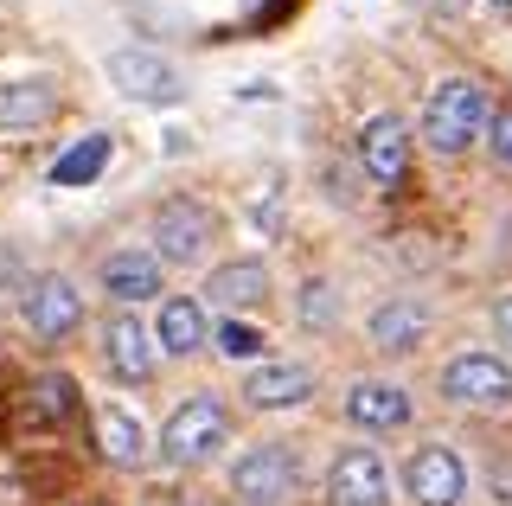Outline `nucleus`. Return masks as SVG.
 Masks as SVG:
<instances>
[{"mask_svg":"<svg viewBox=\"0 0 512 506\" xmlns=\"http://www.w3.org/2000/svg\"><path fill=\"white\" fill-rule=\"evenodd\" d=\"M493 327H500V334L512 340V289L500 295V302H493Z\"/></svg>","mask_w":512,"mask_h":506,"instance_id":"393cba45","label":"nucleus"},{"mask_svg":"<svg viewBox=\"0 0 512 506\" xmlns=\"http://www.w3.org/2000/svg\"><path fill=\"white\" fill-rule=\"evenodd\" d=\"M20 321H26V334L45 340V346L71 340L77 327H84V289H77L64 270L26 276V289H20Z\"/></svg>","mask_w":512,"mask_h":506,"instance_id":"0eeeda50","label":"nucleus"},{"mask_svg":"<svg viewBox=\"0 0 512 506\" xmlns=\"http://www.w3.org/2000/svg\"><path fill=\"white\" fill-rule=\"evenodd\" d=\"M58 116L52 77H0V135H32Z\"/></svg>","mask_w":512,"mask_h":506,"instance_id":"6ab92c4d","label":"nucleus"},{"mask_svg":"<svg viewBox=\"0 0 512 506\" xmlns=\"http://www.w3.org/2000/svg\"><path fill=\"white\" fill-rule=\"evenodd\" d=\"M96 295H103L116 314H141L167 295V270L148 244H116L103 263H96Z\"/></svg>","mask_w":512,"mask_h":506,"instance_id":"423d86ee","label":"nucleus"},{"mask_svg":"<svg viewBox=\"0 0 512 506\" xmlns=\"http://www.w3.org/2000/svg\"><path fill=\"white\" fill-rule=\"evenodd\" d=\"M212 346L218 359H231V366H256V359H269V334L256 321H244V314H224V321H212Z\"/></svg>","mask_w":512,"mask_h":506,"instance_id":"aec40b11","label":"nucleus"},{"mask_svg":"<svg viewBox=\"0 0 512 506\" xmlns=\"http://www.w3.org/2000/svg\"><path fill=\"white\" fill-rule=\"evenodd\" d=\"M340 410H346V423H352V430H365V436L410 430V417H416L410 391L397 385V378H359V385H346Z\"/></svg>","mask_w":512,"mask_h":506,"instance_id":"2eb2a0df","label":"nucleus"},{"mask_svg":"<svg viewBox=\"0 0 512 506\" xmlns=\"http://www.w3.org/2000/svg\"><path fill=\"white\" fill-rule=\"evenodd\" d=\"M154 257H160V270H192V263H205V250H212V237H218V212L205 199H192V193H173V199H160L154 205Z\"/></svg>","mask_w":512,"mask_h":506,"instance_id":"39448f33","label":"nucleus"},{"mask_svg":"<svg viewBox=\"0 0 512 506\" xmlns=\"http://www.w3.org/2000/svg\"><path fill=\"white\" fill-rule=\"evenodd\" d=\"M199 302L218 308V314H244V321H250V314L269 302V263H263V257H231V263H218V270L205 276Z\"/></svg>","mask_w":512,"mask_h":506,"instance_id":"f3484780","label":"nucleus"},{"mask_svg":"<svg viewBox=\"0 0 512 506\" xmlns=\"http://www.w3.org/2000/svg\"><path fill=\"white\" fill-rule=\"evenodd\" d=\"M109 84L122 90L128 103H154V109H173L186 97V77L167 65L160 52H148V45H122V52H109Z\"/></svg>","mask_w":512,"mask_h":506,"instance_id":"9b49d317","label":"nucleus"},{"mask_svg":"<svg viewBox=\"0 0 512 506\" xmlns=\"http://www.w3.org/2000/svg\"><path fill=\"white\" fill-rule=\"evenodd\" d=\"M320 500L327 506H391V474H384L378 449H340L327 462V481H320Z\"/></svg>","mask_w":512,"mask_h":506,"instance_id":"f8f14e48","label":"nucleus"},{"mask_svg":"<svg viewBox=\"0 0 512 506\" xmlns=\"http://www.w3.org/2000/svg\"><path fill=\"white\" fill-rule=\"evenodd\" d=\"M148 327H154L160 359H192V353H205V340H212V308H205L199 295H160Z\"/></svg>","mask_w":512,"mask_h":506,"instance_id":"dca6fc26","label":"nucleus"},{"mask_svg":"<svg viewBox=\"0 0 512 506\" xmlns=\"http://www.w3.org/2000/svg\"><path fill=\"white\" fill-rule=\"evenodd\" d=\"M96 455H103L109 468H148L154 462L148 423H141L128 404H96Z\"/></svg>","mask_w":512,"mask_h":506,"instance_id":"a211bd4d","label":"nucleus"},{"mask_svg":"<svg viewBox=\"0 0 512 506\" xmlns=\"http://www.w3.org/2000/svg\"><path fill=\"white\" fill-rule=\"evenodd\" d=\"M231 436H237L231 404H224L218 391H192V398H186V404H173V417L160 423V436H154V462H167V468H180V474H199V468L224 462Z\"/></svg>","mask_w":512,"mask_h":506,"instance_id":"f257e3e1","label":"nucleus"},{"mask_svg":"<svg viewBox=\"0 0 512 506\" xmlns=\"http://www.w3.org/2000/svg\"><path fill=\"white\" fill-rule=\"evenodd\" d=\"M237 398H244V410H256V417L301 410L314 398V366H308V359H288V353H269V359H256V366H244Z\"/></svg>","mask_w":512,"mask_h":506,"instance_id":"6e6552de","label":"nucleus"},{"mask_svg":"<svg viewBox=\"0 0 512 506\" xmlns=\"http://www.w3.org/2000/svg\"><path fill=\"white\" fill-rule=\"evenodd\" d=\"M436 391L442 404L468 410V417H500V410H512V359L493 353V346H468L442 366Z\"/></svg>","mask_w":512,"mask_h":506,"instance_id":"7ed1b4c3","label":"nucleus"},{"mask_svg":"<svg viewBox=\"0 0 512 506\" xmlns=\"http://www.w3.org/2000/svg\"><path fill=\"white\" fill-rule=\"evenodd\" d=\"M493 7H512V0H493Z\"/></svg>","mask_w":512,"mask_h":506,"instance_id":"bb28decb","label":"nucleus"},{"mask_svg":"<svg viewBox=\"0 0 512 506\" xmlns=\"http://www.w3.org/2000/svg\"><path fill=\"white\" fill-rule=\"evenodd\" d=\"M404 500L410 506H468V462L448 442H416L404 462Z\"/></svg>","mask_w":512,"mask_h":506,"instance_id":"1a4fd4ad","label":"nucleus"},{"mask_svg":"<svg viewBox=\"0 0 512 506\" xmlns=\"http://www.w3.org/2000/svg\"><path fill=\"white\" fill-rule=\"evenodd\" d=\"M103 161H109V135H84L71 154L52 167V186H90L96 173H103Z\"/></svg>","mask_w":512,"mask_h":506,"instance_id":"412c9836","label":"nucleus"},{"mask_svg":"<svg viewBox=\"0 0 512 506\" xmlns=\"http://www.w3.org/2000/svg\"><path fill=\"white\" fill-rule=\"evenodd\" d=\"M295 314H301V327H314V334H327V327H340V289L333 282H301V302H295Z\"/></svg>","mask_w":512,"mask_h":506,"instance_id":"5701e85b","label":"nucleus"},{"mask_svg":"<svg viewBox=\"0 0 512 506\" xmlns=\"http://www.w3.org/2000/svg\"><path fill=\"white\" fill-rule=\"evenodd\" d=\"M410 122L397 116V109H378L372 122L359 129V167H365V180L372 186H404V173H410Z\"/></svg>","mask_w":512,"mask_h":506,"instance_id":"ddd939ff","label":"nucleus"},{"mask_svg":"<svg viewBox=\"0 0 512 506\" xmlns=\"http://www.w3.org/2000/svg\"><path fill=\"white\" fill-rule=\"evenodd\" d=\"M429 327H436V308L416 302V295H391V302H378L365 314V340H372V353H384V359H410L416 346L429 340Z\"/></svg>","mask_w":512,"mask_h":506,"instance_id":"4468645a","label":"nucleus"},{"mask_svg":"<svg viewBox=\"0 0 512 506\" xmlns=\"http://www.w3.org/2000/svg\"><path fill=\"white\" fill-rule=\"evenodd\" d=\"M487 116H493V103H487V90H480L474 77H442V84L423 97L416 135H423V148L436 154V161H461V154L480 141V129H487Z\"/></svg>","mask_w":512,"mask_h":506,"instance_id":"f03ea898","label":"nucleus"},{"mask_svg":"<svg viewBox=\"0 0 512 506\" xmlns=\"http://www.w3.org/2000/svg\"><path fill=\"white\" fill-rule=\"evenodd\" d=\"M231 506H295L301 494V455L288 442H250L237 449V462L224 468Z\"/></svg>","mask_w":512,"mask_h":506,"instance_id":"20e7f679","label":"nucleus"},{"mask_svg":"<svg viewBox=\"0 0 512 506\" xmlns=\"http://www.w3.org/2000/svg\"><path fill=\"white\" fill-rule=\"evenodd\" d=\"M96 353H103V372L116 378V385H128V391H135V385H154V372H160L154 327L141 321V314H109Z\"/></svg>","mask_w":512,"mask_h":506,"instance_id":"9d476101","label":"nucleus"},{"mask_svg":"<svg viewBox=\"0 0 512 506\" xmlns=\"http://www.w3.org/2000/svg\"><path fill=\"white\" fill-rule=\"evenodd\" d=\"M32 423H58V417H71L77 410V385L64 372H45V378H32Z\"/></svg>","mask_w":512,"mask_h":506,"instance_id":"4be33fe9","label":"nucleus"},{"mask_svg":"<svg viewBox=\"0 0 512 506\" xmlns=\"http://www.w3.org/2000/svg\"><path fill=\"white\" fill-rule=\"evenodd\" d=\"M480 141L493 148V161H500V167H512V103L487 116V129H480Z\"/></svg>","mask_w":512,"mask_h":506,"instance_id":"b1692460","label":"nucleus"},{"mask_svg":"<svg viewBox=\"0 0 512 506\" xmlns=\"http://www.w3.org/2000/svg\"><path fill=\"white\" fill-rule=\"evenodd\" d=\"M148 506H192V500H173V494H160V500H148Z\"/></svg>","mask_w":512,"mask_h":506,"instance_id":"a878e982","label":"nucleus"}]
</instances>
